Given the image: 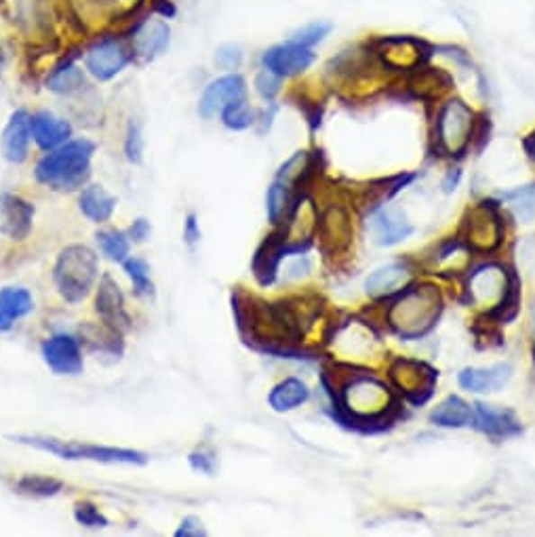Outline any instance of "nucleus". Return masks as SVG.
I'll return each mask as SVG.
<instances>
[{
    "label": "nucleus",
    "mask_w": 535,
    "mask_h": 537,
    "mask_svg": "<svg viewBox=\"0 0 535 537\" xmlns=\"http://www.w3.org/2000/svg\"><path fill=\"white\" fill-rule=\"evenodd\" d=\"M341 407L358 420H373L384 415L392 405V395L377 379L360 376L344 384L340 392Z\"/></svg>",
    "instance_id": "5"
},
{
    "label": "nucleus",
    "mask_w": 535,
    "mask_h": 537,
    "mask_svg": "<svg viewBox=\"0 0 535 537\" xmlns=\"http://www.w3.org/2000/svg\"><path fill=\"white\" fill-rule=\"evenodd\" d=\"M222 118H223V124H226L228 129H234V131H242L247 127H251L255 123V114L253 110L249 108L247 102H239L234 105H230L222 112Z\"/></svg>",
    "instance_id": "39"
},
{
    "label": "nucleus",
    "mask_w": 535,
    "mask_h": 537,
    "mask_svg": "<svg viewBox=\"0 0 535 537\" xmlns=\"http://www.w3.org/2000/svg\"><path fill=\"white\" fill-rule=\"evenodd\" d=\"M99 278V259L93 249L70 245L61 249L53 266V280L68 304H80Z\"/></svg>",
    "instance_id": "4"
},
{
    "label": "nucleus",
    "mask_w": 535,
    "mask_h": 537,
    "mask_svg": "<svg viewBox=\"0 0 535 537\" xmlns=\"http://www.w3.org/2000/svg\"><path fill=\"white\" fill-rule=\"evenodd\" d=\"M308 173H310V156H308V152H295L281 167V171H278L277 179L291 188V186L302 184L304 177H306Z\"/></svg>",
    "instance_id": "35"
},
{
    "label": "nucleus",
    "mask_w": 535,
    "mask_h": 537,
    "mask_svg": "<svg viewBox=\"0 0 535 537\" xmlns=\"http://www.w3.org/2000/svg\"><path fill=\"white\" fill-rule=\"evenodd\" d=\"M475 112L459 99L443 104L437 118V141L445 154H459L475 135Z\"/></svg>",
    "instance_id": "6"
},
{
    "label": "nucleus",
    "mask_w": 535,
    "mask_h": 537,
    "mask_svg": "<svg viewBox=\"0 0 535 537\" xmlns=\"http://www.w3.org/2000/svg\"><path fill=\"white\" fill-rule=\"evenodd\" d=\"M437 378V371L420 360L398 359L390 367L392 384L413 403H424L432 395Z\"/></svg>",
    "instance_id": "8"
},
{
    "label": "nucleus",
    "mask_w": 535,
    "mask_h": 537,
    "mask_svg": "<svg viewBox=\"0 0 535 537\" xmlns=\"http://www.w3.org/2000/svg\"><path fill=\"white\" fill-rule=\"evenodd\" d=\"M190 466L192 470L201 472V474H213L215 472V455L211 451H204V449H196V451L190 453Z\"/></svg>",
    "instance_id": "44"
},
{
    "label": "nucleus",
    "mask_w": 535,
    "mask_h": 537,
    "mask_svg": "<svg viewBox=\"0 0 535 537\" xmlns=\"http://www.w3.org/2000/svg\"><path fill=\"white\" fill-rule=\"evenodd\" d=\"M310 259L308 258H297L295 261H291L289 264V268H287V278H302V277H306V274L310 272Z\"/></svg>",
    "instance_id": "48"
},
{
    "label": "nucleus",
    "mask_w": 535,
    "mask_h": 537,
    "mask_svg": "<svg viewBox=\"0 0 535 537\" xmlns=\"http://www.w3.org/2000/svg\"><path fill=\"white\" fill-rule=\"evenodd\" d=\"M217 66L223 68V70H236L242 61V49L234 42H228V45H222L215 53Z\"/></svg>",
    "instance_id": "43"
},
{
    "label": "nucleus",
    "mask_w": 535,
    "mask_h": 537,
    "mask_svg": "<svg viewBox=\"0 0 535 537\" xmlns=\"http://www.w3.org/2000/svg\"><path fill=\"white\" fill-rule=\"evenodd\" d=\"M447 78L440 77L439 72H426L422 74L418 83H415V86H418V93H422V96H440L447 89Z\"/></svg>",
    "instance_id": "42"
},
{
    "label": "nucleus",
    "mask_w": 535,
    "mask_h": 537,
    "mask_svg": "<svg viewBox=\"0 0 535 537\" xmlns=\"http://www.w3.org/2000/svg\"><path fill=\"white\" fill-rule=\"evenodd\" d=\"M34 310L32 293L23 287H5L0 289V331H11L17 321L26 318Z\"/></svg>",
    "instance_id": "21"
},
{
    "label": "nucleus",
    "mask_w": 535,
    "mask_h": 537,
    "mask_svg": "<svg viewBox=\"0 0 535 537\" xmlns=\"http://www.w3.org/2000/svg\"><path fill=\"white\" fill-rule=\"evenodd\" d=\"M74 518H77V523L80 527H86V529H104L108 527L110 521L105 518L95 504L91 502H78L74 505Z\"/></svg>",
    "instance_id": "38"
},
{
    "label": "nucleus",
    "mask_w": 535,
    "mask_h": 537,
    "mask_svg": "<svg viewBox=\"0 0 535 537\" xmlns=\"http://www.w3.org/2000/svg\"><path fill=\"white\" fill-rule=\"evenodd\" d=\"M30 137H32V129H30V116L26 110H17L3 133V154L5 159L14 165H22L28 159Z\"/></svg>",
    "instance_id": "19"
},
{
    "label": "nucleus",
    "mask_w": 535,
    "mask_h": 537,
    "mask_svg": "<svg viewBox=\"0 0 535 537\" xmlns=\"http://www.w3.org/2000/svg\"><path fill=\"white\" fill-rule=\"evenodd\" d=\"M42 360L58 376H78L85 369L83 350L77 337L58 333L42 341Z\"/></svg>",
    "instance_id": "11"
},
{
    "label": "nucleus",
    "mask_w": 535,
    "mask_h": 537,
    "mask_svg": "<svg viewBox=\"0 0 535 537\" xmlns=\"http://www.w3.org/2000/svg\"><path fill=\"white\" fill-rule=\"evenodd\" d=\"M291 207H294V205H291V188L277 179V182L268 188L266 195L268 220L278 226V223H283L285 217L289 215Z\"/></svg>",
    "instance_id": "31"
},
{
    "label": "nucleus",
    "mask_w": 535,
    "mask_h": 537,
    "mask_svg": "<svg viewBox=\"0 0 535 537\" xmlns=\"http://www.w3.org/2000/svg\"><path fill=\"white\" fill-rule=\"evenodd\" d=\"M321 239V247L327 255L344 253L350 247L354 230L350 222V214L340 205L329 207L325 214L319 215V228H316Z\"/></svg>",
    "instance_id": "14"
},
{
    "label": "nucleus",
    "mask_w": 535,
    "mask_h": 537,
    "mask_svg": "<svg viewBox=\"0 0 535 537\" xmlns=\"http://www.w3.org/2000/svg\"><path fill=\"white\" fill-rule=\"evenodd\" d=\"M95 146L89 140L66 141L51 150L36 165V179L58 192L80 190L91 177V159Z\"/></svg>",
    "instance_id": "1"
},
{
    "label": "nucleus",
    "mask_w": 535,
    "mask_h": 537,
    "mask_svg": "<svg viewBox=\"0 0 535 537\" xmlns=\"http://www.w3.org/2000/svg\"><path fill=\"white\" fill-rule=\"evenodd\" d=\"M287 253H289V247H287V241H285L283 228L277 230V232H272L270 236H266V241L258 247V251H255V258H253V274L259 285L268 287L275 283L278 268H281V261Z\"/></svg>",
    "instance_id": "16"
},
{
    "label": "nucleus",
    "mask_w": 535,
    "mask_h": 537,
    "mask_svg": "<svg viewBox=\"0 0 535 537\" xmlns=\"http://www.w3.org/2000/svg\"><path fill=\"white\" fill-rule=\"evenodd\" d=\"M122 268L131 278V283H133V291L138 293V296H152L154 285L150 277V266H148L144 259L127 258L122 261Z\"/></svg>",
    "instance_id": "33"
},
{
    "label": "nucleus",
    "mask_w": 535,
    "mask_h": 537,
    "mask_svg": "<svg viewBox=\"0 0 535 537\" xmlns=\"http://www.w3.org/2000/svg\"><path fill=\"white\" fill-rule=\"evenodd\" d=\"M329 32H331V23H329V22H314V23H308V26H304L302 30H297V32L291 36L289 42L310 49V47L319 45V42L325 39Z\"/></svg>",
    "instance_id": "37"
},
{
    "label": "nucleus",
    "mask_w": 535,
    "mask_h": 537,
    "mask_svg": "<svg viewBox=\"0 0 535 537\" xmlns=\"http://www.w3.org/2000/svg\"><path fill=\"white\" fill-rule=\"evenodd\" d=\"M261 61H264L268 70L278 74L281 78L295 77V74H302L304 70H308L310 64L314 61V53L306 47L287 42V45L268 49Z\"/></svg>",
    "instance_id": "17"
},
{
    "label": "nucleus",
    "mask_w": 535,
    "mask_h": 537,
    "mask_svg": "<svg viewBox=\"0 0 535 537\" xmlns=\"http://www.w3.org/2000/svg\"><path fill=\"white\" fill-rule=\"evenodd\" d=\"M512 376L510 365H494L489 369H464L459 373V386L470 392H497Z\"/></svg>",
    "instance_id": "22"
},
{
    "label": "nucleus",
    "mask_w": 535,
    "mask_h": 537,
    "mask_svg": "<svg viewBox=\"0 0 535 537\" xmlns=\"http://www.w3.org/2000/svg\"><path fill=\"white\" fill-rule=\"evenodd\" d=\"M83 83H85L83 72L72 64H66L64 68H59V70H55L47 80L49 89L55 93H72L77 91L78 86H83Z\"/></svg>",
    "instance_id": "36"
},
{
    "label": "nucleus",
    "mask_w": 535,
    "mask_h": 537,
    "mask_svg": "<svg viewBox=\"0 0 535 537\" xmlns=\"http://www.w3.org/2000/svg\"><path fill=\"white\" fill-rule=\"evenodd\" d=\"M78 207H80V211H83V215L86 217V220H91L95 223H104V222H108L112 215H114L116 198L108 195L102 186H86V188H83V192H80Z\"/></svg>",
    "instance_id": "26"
},
{
    "label": "nucleus",
    "mask_w": 535,
    "mask_h": 537,
    "mask_svg": "<svg viewBox=\"0 0 535 537\" xmlns=\"http://www.w3.org/2000/svg\"><path fill=\"white\" fill-rule=\"evenodd\" d=\"M124 154H127L131 162H141V156H144V133H141L140 123H129L127 140H124Z\"/></svg>",
    "instance_id": "40"
},
{
    "label": "nucleus",
    "mask_w": 535,
    "mask_h": 537,
    "mask_svg": "<svg viewBox=\"0 0 535 537\" xmlns=\"http://www.w3.org/2000/svg\"><path fill=\"white\" fill-rule=\"evenodd\" d=\"M458 179H459V171H456V173H449V177H447V179H445L443 188H445L447 192L456 190V186H458Z\"/></svg>",
    "instance_id": "49"
},
{
    "label": "nucleus",
    "mask_w": 535,
    "mask_h": 537,
    "mask_svg": "<svg viewBox=\"0 0 535 537\" xmlns=\"http://www.w3.org/2000/svg\"><path fill=\"white\" fill-rule=\"evenodd\" d=\"M201 535H207V529L203 527L201 518L196 516H186L182 524H179V529L176 531V537H201Z\"/></svg>",
    "instance_id": "45"
},
{
    "label": "nucleus",
    "mask_w": 535,
    "mask_h": 537,
    "mask_svg": "<svg viewBox=\"0 0 535 537\" xmlns=\"http://www.w3.org/2000/svg\"><path fill=\"white\" fill-rule=\"evenodd\" d=\"M150 232H152L150 222L141 220V217H140V220H135L133 226L129 228V239L133 242H144L148 236H150Z\"/></svg>",
    "instance_id": "47"
},
{
    "label": "nucleus",
    "mask_w": 535,
    "mask_h": 537,
    "mask_svg": "<svg viewBox=\"0 0 535 537\" xmlns=\"http://www.w3.org/2000/svg\"><path fill=\"white\" fill-rule=\"evenodd\" d=\"M531 321H533V331H535V302H533V308H531Z\"/></svg>",
    "instance_id": "51"
},
{
    "label": "nucleus",
    "mask_w": 535,
    "mask_h": 537,
    "mask_svg": "<svg viewBox=\"0 0 535 537\" xmlns=\"http://www.w3.org/2000/svg\"><path fill=\"white\" fill-rule=\"evenodd\" d=\"M503 201L510 203V209H512L516 220L525 223L535 220V186L508 192V195H503Z\"/></svg>",
    "instance_id": "34"
},
{
    "label": "nucleus",
    "mask_w": 535,
    "mask_h": 537,
    "mask_svg": "<svg viewBox=\"0 0 535 537\" xmlns=\"http://www.w3.org/2000/svg\"><path fill=\"white\" fill-rule=\"evenodd\" d=\"M14 442L28 445L47 451L51 455H58L59 460L68 461H99V464H127V466H146L148 453L135 451V449H122V447H104V445H86V442L77 441H61L53 436H36V434H15L9 436Z\"/></svg>",
    "instance_id": "2"
},
{
    "label": "nucleus",
    "mask_w": 535,
    "mask_h": 537,
    "mask_svg": "<svg viewBox=\"0 0 535 537\" xmlns=\"http://www.w3.org/2000/svg\"><path fill=\"white\" fill-rule=\"evenodd\" d=\"M379 58L384 66L394 68V70H412L422 61V49L418 42L409 39H388L382 42Z\"/></svg>",
    "instance_id": "24"
},
{
    "label": "nucleus",
    "mask_w": 535,
    "mask_h": 537,
    "mask_svg": "<svg viewBox=\"0 0 535 537\" xmlns=\"http://www.w3.org/2000/svg\"><path fill=\"white\" fill-rule=\"evenodd\" d=\"M476 426L489 436H514L521 432V423L512 411L494 409L491 405H476Z\"/></svg>",
    "instance_id": "23"
},
{
    "label": "nucleus",
    "mask_w": 535,
    "mask_h": 537,
    "mask_svg": "<svg viewBox=\"0 0 535 537\" xmlns=\"http://www.w3.org/2000/svg\"><path fill=\"white\" fill-rule=\"evenodd\" d=\"M34 214V205L26 198L11 195V192H0V232L7 239L26 241L32 232Z\"/></svg>",
    "instance_id": "12"
},
{
    "label": "nucleus",
    "mask_w": 535,
    "mask_h": 537,
    "mask_svg": "<svg viewBox=\"0 0 535 537\" xmlns=\"http://www.w3.org/2000/svg\"><path fill=\"white\" fill-rule=\"evenodd\" d=\"M169 45V28L163 22H148L144 28L135 34V53L144 59L157 58Z\"/></svg>",
    "instance_id": "28"
},
{
    "label": "nucleus",
    "mask_w": 535,
    "mask_h": 537,
    "mask_svg": "<svg viewBox=\"0 0 535 537\" xmlns=\"http://www.w3.org/2000/svg\"><path fill=\"white\" fill-rule=\"evenodd\" d=\"M184 241L188 242L190 247H195L196 242L201 241V226H198L195 214H190L188 217H186V223H184Z\"/></svg>",
    "instance_id": "46"
},
{
    "label": "nucleus",
    "mask_w": 535,
    "mask_h": 537,
    "mask_svg": "<svg viewBox=\"0 0 535 537\" xmlns=\"http://www.w3.org/2000/svg\"><path fill=\"white\" fill-rule=\"evenodd\" d=\"M431 420L432 423H437V426H443V428H464L475 420V415H472V409L468 407V403L462 401V398L447 396L445 401L432 411Z\"/></svg>",
    "instance_id": "29"
},
{
    "label": "nucleus",
    "mask_w": 535,
    "mask_h": 537,
    "mask_svg": "<svg viewBox=\"0 0 535 537\" xmlns=\"http://www.w3.org/2000/svg\"><path fill=\"white\" fill-rule=\"evenodd\" d=\"M371 239L379 247H392L396 242L405 241L413 232L412 223L407 222V215L398 207H382L369 217L367 222Z\"/></svg>",
    "instance_id": "15"
},
{
    "label": "nucleus",
    "mask_w": 535,
    "mask_h": 537,
    "mask_svg": "<svg viewBox=\"0 0 535 537\" xmlns=\"http://www.w3.org/2000/svg\"><path fill=\"white\" fill-rule=\"evenodd\" d=\"M464 241L468 242L470 249L475 251H494V249L502 242V220L497 215V211L489 205H481L468 211L462 226Z\"/></svg>",
    "instance_id": "9"
},
{
    "label": "nucleus",
    "mask_w": 535,
    "mask_h": 537,
    "mask_svg": "<svg viewBox=\"0 0 535 537\" xmlns=\"http://www.w3.org/2000/svg\"><path fill=\"white\" fill-rule=\"evenodd\" d=\"M245 97H247L245 80H242L239 74H228V77L213 80V83L204 89L198 112H201L203 118H213L217 114H222V112L230 108V105L245 102Z\"/></svg>",
    "instance_id": "13"
},
{
    "label": "nucleus",
    "mask_w": 535,
    "mask_h": 537,
    "mask_svg": "<svg viewBox=\"0 0 535 537\" xmlns=\"http://www.w3.org/2000/svg\"><path fill=\"white\" fill-rule=\"evenodd\" d=\"M512 280L508 277V272L503 268L495 264H487L478 270L472 272L468 280V293L472 304L478 305V308L495 312L497 305L503 302V297L508 296L510 287H512Z\"/></svg>",
    "instance_id": "7"
},
{
    "label": "nucleus",
    "mask_w": 535,
    "mask_h": 537,
    "mask_svg": "<svg viewBox=\"0 0 535 537\" xmlns=\"http://www.w3.org/2000/svg\"><path fill=\"white\" fill-rule=\"evenodd\" d=\"M95 241L108 259L122 264V261L129 258L131 239L129 234L121 232V230H99L95 234Z\"/></svg>",
    "instance_id": "32"
},
{
    "label": "nucleus",
    "mask_w": 535,
    "mask_h": 537,
    "mask_svg": "<svg viewBox=\"0 0 535 537\" xmlns=\"http://www.w3.org/2000/svg\"><path fill=\"white\" fill-rule=\"evenodd\" d=\"M95 312L105 327L116 331V333L122 335L133 327V321H131V314L127 310V302H124V293L110 274H104L99 278L95 293Z\"/></svg>",
    "instance_id": "10"
},
{
    "label": "nucleus",
    "mask_w": 535,
    "mask_h": 537,
    "mask_svg": "<svg viewBox=\"0 0 535 537\" xmlns=\"http://www.w3.org/2000/svg\"><path fill=\"white\" fill-rule=\"evenodd\" d=\"M308 398H310L308 386L297 378H287L272 388L270 396H268V403H270V407L278 411V414H287V411L302 407Z\"/></svg>",
    "instance_id": "27"
},
{
    "label": "nucleus",
    "mask_w": 535,
    "mask_h": 537,
    "mask_svg": "<svg viewBox=\"0 0 535 537\" xmlns=\"http://www.w3.org/2000/svg\"><path fill=\"white\" fill-rule=\"evenodd\" d=\"M127 61H129V55L122 49L121 42L104 41L86 53L85 64H86V70H89L95 78L110 80L114 78L124 66H127Z\"/></svg>",
    "instance_id": "18"
},
{
    "label": "nucleus",
    "mask_w": 535,
    "mask_h": 537,
    "mask_svg": "<svg viewBox=\"0 0 535 537\" xmlns=\"http://www.w3.org/2000/svg\"><path fill=\"white\" fill-rule=\"evenodd\" d=\"M255 89L264 99H275L277 93L281 91V77L275 74L272 70H261L255 78Z\"/></svg>",
    "instance_id": "41"
},
{
    "label": "nucleus",
    "mask_w": 535,
    "mask_h": 537,
    "mask_svg": "<svg viewBox=\"0 0 535 537\" xmlns=\"http://www.w3.org/2000/svg\"><path fill=\"white\" fill-rule=\"evenodd\" d=\"M30 129H32L34 141L42 150H55L70 140L72 127L61 118L53 116L51 112H39L30 118Z\"/></svg>",
    "instance_id": "20"
},
{
    "label": "nucleus",
    "mask_w": 535,
    "mask_h": 537,
    "mask_svg": "<svg viewBox=\"0 0 535 537\" xmlns=\"http://www.w3.org/2000/svg\"><path fill=\"white\" fill-rule=\"evenodd\" d=\"M409 277L412 272L407 270L405 266L401 264H388L377 268L376 272L369 274V278L365 280L367 293L371 297H384V296H392L398 289H403L409 283Z\"/></svg>",
    "instance_id": "25"
},
{
    "label": "nucleus",
    "mask_w": 535,
    "mask_h": 537,
    "mask_svg": "<svg viewBox=\"0 0 535 537\" xmlns=\"http://www.w3.org/2000/svg\"><path fill=\"white\" fill-rule=\"evenodd\" d=\"M443 310V299L437 287L420 285L407 289L388 310V323L401 337L413 340L424 335Z\"/></svg>",
    "instance_id": "3"
},
{
    "label": "nucleus",
    "mask_w": 535,
    "mask_h": 537,
    "mask_svg": "<svg viewBox=\"0 0 535 537\" xmlns=\"http://www.w3.org/2000/svg\"><path fill=\"white\" fill-rule=\"evenodd\" d=\"M529 148H531V152H533V156H535V135L531 137V140H529Z\"/></svg>",
    "instance_id": "50"
},
{
    "label": "nucleus",
    "mask_w": 535,
    "mask_h": 537,
    "mask_svg": "<svg viewBox=\"0 0 535 537\" xmlns=\"http://www.w3.org/2000/svg\"><path fill=\"white\" fill-rule=\"evenodd\" d=\"M17 493L30 497H55L64 491V483L45 474H26L15 483Z\"/></svg>",
    "instance_id": "30"
}]
</instances>
